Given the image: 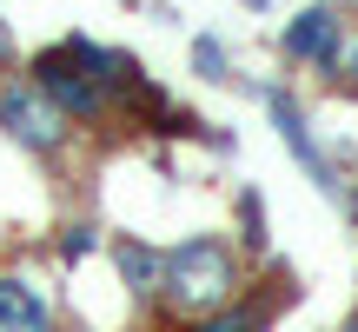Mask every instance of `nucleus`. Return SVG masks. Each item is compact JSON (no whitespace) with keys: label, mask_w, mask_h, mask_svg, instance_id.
<instances>
[{"label":"nucleus","mask_w":358,"mask_h":332,"mask_svg":"<svg viewBox=\"0 0 358 332\" xmlns=\"http://www.w3.org/2000/svg\"><path fill=\"white\" fill-rule=\"evenodd\" d=\"M192 67H199L206 80H226V47H219V40H192Z\"/></svg>","instance_id":"obj_9"},{"label":"nucleus","mask_w":358,"mask_h":332,"mask_svg":"<svg viewBox=\"0 0 358 332\" xmlns=\"http://www.w3.org/2000/svg\"><path fill=\"white\" fill-rule=\"evenodd\" d=\"M332 67L345 74V87H358V34L345 40V47H338V60H332Z\"/></svg>","instance_id":"obj_11"},{"label":"nucleus","mask_w":358,"mask_h":332,"mask_svg":"<svg viewBox=\"0 0 358 332\" xmlns=\"http://www.w3.org/2000/svg\"><path fill=\"white\" fill-rule=\"evenodd\" d=\"M239 219H245V246H266V219H259V193H239Z\"/></svg>","instance_id":"obj_10"},{"label":"nucleus","mask_w":358,"mask_h":332,"mask_svg":"<svg viewBox=\"0 0 358 332\" xmlns=\"http://www.w3.org/2000/svg\"><path fill=\"white\" fill-rule=\"evenodd\" d=\"M259 326H266L259 306H219V312H206L192 332H259Z\"/></svg>","instance_id":"obj_8"},{"label":"nucleus","mask_w":358,"mask_h":332,"mask_svg":"<svg viewBox=\"0 0 358 332\" xmlns=\"http://www.w3.org/2000/svg\"><path fill=\"white\" fill-rule=\"evenodd\" d=\"M7 60H13V34L0 27V67H7Z\"/></svg>","instance_id":"obj_12"},{"label":"nucleus","mask_w":358,"mask_h":332,"mask_svg":"<svg viewBox=\"0 0 358 332\" xmlns=\"http://www.w3.org/2000/svg\"><path fill=\"white\" fill-rule=\"evenodd\" d=\"M34 87L47 93L66 120H100V113H106V93L80 74V60H73L66 47H47V53L34 60Z\"/></svg>","instance_id":"obj_3"},{"label":"nucleus","mask_w":358,"mask_h":332,"mask_svg":"<svg viewBox=\"0 0 358 332\" xmlns=\"http://www.w3.org/2000/svg\"><path fill=\"white\" fill-rule=\"evenodd\" d=\"M0 133L20 140L27 153H60L66 146V113L34 87V80H13V87H0Z\"/></svg>","instance_id":"obj_2"},{"label":"nucleus","mask_w":358,"mask_h":332,"mask_svg":"<svg viewBox=\"0 0 358 332\" xmlns=\"http://www.w3.org/2000/svg\"><path fill=\"white\" fill-rule=\"evenodd\" d=\"M0 332H53V306L20 272H0Z\"/></svg>","instance_id":"obj_5"},{"label":"nucleus","mask_w":358,"mask_h":332,"mask_svg":"<svg viewBox=\"0 0 358 332\" xmlns=\"http://www.w3.org/2000/svg\"><path fill=\"white\" fill-rule=\"evenodd\" d=\"M266 113L279 120V140H285V146L299 153V166H306V173L319 179L325 193H332V166H325V153L312 146V133H306V113L292 106V93H279V87H272V93H266Z\"/></svg>","instance_id":"obj_6"},{"label":"nucleus","mask_w":358,"mask_h":332,"mask_svg":"<svg viewBox=\"0 0 358 332\" xmlns=\"http://www.w3.org/2000/svg\"><path fill=\"white\" fill-rule=\"evenodd\" d=\"M279 47L292 53V60H312V67H332L338 47H345V13L332 7V0H319V7H306L299 20H285Z\"/></svg>","instance_id":"obj_4"},{"label":"nucleus","mask_w":358,"mask_h":332,"mask_svg":"<svg viewBox=\"0 0 358 332\" xmlns=\"http://www.w3.org/2000/svg\"><path fill=\"white\" fill-rule=\"evenodd\" d=\"M345 332H358V319H352V326H345Z\"/></svg>","instance_id":"obj_14"},{"label":"nucleus","mask_w":358,"mask_h":332,"mask_svg":"<svg viewBox=\"0 0 358 332\" xmlns=\"http://www.w3.org/2000/svg\"><path fill=\"white\" fill-rule=\"evenodd\" d=\"M245 7H272V0H245Z\"/></svg>","instance_id":"obj_13"},{"label":"nucleus","mask_w":358,"mask_h":332,"mask_svg":"<svg viewBox=\"0 0 358 332\" xmlns=\"http://www.w3.org/2000/svg\"><path fill=\"white\" fill-rule=\"evenodd\" d=\"M232 286H239V259L219 233H192L159 253V299L186 319H206V312L232 306Z\"/></svg>","instance_id":"obj_1"},{"label":"nucleus","mask_w":358,"mask_h":332,"mask_svg":"<svg viewBox=\"0 0 358 332\" xmlns=\"http://www.w3.org/2000/svg\"><path fill=\"white\" fill-rule=\"evenodd\" d=\"M113 259H120V272H127V286L133 293H159V253H146V246H113Z\"/></svg>","instance_id":"obj_7"}]
</instances>
